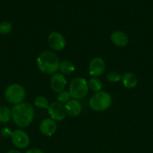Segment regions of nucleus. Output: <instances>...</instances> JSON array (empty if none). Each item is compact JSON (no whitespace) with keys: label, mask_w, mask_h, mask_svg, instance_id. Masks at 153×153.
Returning <instances> with one entry per match:
<instances>
[{"label":"nucleus","mask_w":153,"mask_h":153,"mask_svg":"<svg viewBox=\"0 0 153 153\" xmlns=\"http://www.w3.org/2000/svg\"><path fill=\"white\" fill-rule=\"evenodd\" d=\"M106 79L110 83H116L120 79H122V76L117 72L112 71L108 73L106 76Z\"/></svg>","instance_id":"21"},{"label":"nucleus","mask_w":153,"mask_h":153,"mask_svg":"<svg viewBox=\"0 0 153 153\" xmlns=\"http://www.w3.org/2000/svg\"><path fill=\"white\" fill-rule=\"evenodd\" d=\"M48 112L50 115L51 119L55 121H62L66 115L64 106L58 102L51 103L48 107Z\"/></svg>","instance_id":"7"},{"label":"nucleus","mask_w":153,"mask_h":153,"mask_svg":"<svg viewBox=\"0 0 153 153\" xmlns=\"http://www.w3.org/2000/svg\"><path fill=\"white\" fill-rule=\"evenodd\" d=\"M26 153H44L43 151H41L39 149H35V148H33V149H28Z\"/></svg>","instance_id":"22"},{"label":"nucleus","mask_w":153,"mask_h":153,"mask_svg":"<svg viewBox=\"0 0 153 153\" xmlns=\"http://www.w3.org/2000/svg\"><path fill=\"white\" fill-rule=\"evenodd\" d=\"M12 30V25L8 21H4L0 23V33L2 34H7Z\"/></svg>","instance_id":"20"},{"label":"nucleus","mask_w":153,"mask_h":153,"mask_svg":"<svg viewBox=\"0 0 153 153\" xmlns=\"http://www.w3.org/2000/svg\"><path fill=\"white\" fill-rule=\"evenodd\" d=\"M68 91L70 97L74 100L84 98L88 91V85L86 80L81 77L74 79L70 82Z\"/></svg>","instance_id":"4"},{"label":"nucleus","mask_w":153,"mask_h":153,"mask_svg":"<svg viewBox=\"0 0 153 153\" xmlns=\"http://www.w3.org/2000/svg\"><path fill=\"white\" fill-rule=\"evenodd\" d=\"M12 118L11 111L5 106L0 107V123H8Z\"/></svg>","instance_id":"16"},{"label":"nucleus","mask_w":153,"mask_h":153,"mask_svg":"<svg viewBox=\"0 0 153 153\" xmlns=\"http://www.w3.org/2000/svg\"><path fill=\"white\" fill-rule=\"evenodd\" d=\"M12 120L16 126L21 128L28 126L33 121L34 117V108L31 104L21 102L15 105L11 110Z\"/></svg>","instance_id":"1"},{"label":"nucleus","mask_w":153,"mask_h":153,"mask_svg":"<svg viewBox=\"0 0 153 153\" xmlns=\"http://www.w3.org/2000/svg\"><path fill=\"white\" fill-rule=\"evenodd\" d=\"M47 42L51 49L55 51H61L65 47L66 41L64 37L58 32L50 33L48 36Z\"/></svg>","instance_id":"8"},{"label":"nucleus","mask_w":153,"mask_h":153,"mask_svg":"<svg viewBox=\"0 0 153 153\" xmlns=\"http://www.w3.org/2000/svg\"><path fill=\"white\" fill-rule=\"evenodd\" d=\"M106 64L101 58H94L90 62L88 66V73L93 77L100 76L104 73Z\"/></svg>","instance_id":"9"},{"label":"nucleus","mask_w":153,"mask_h":153,"mask_svg":"<svg viewBox=\"0 0 153 153\" xmlns=\"http://www.w3.org/2000/svg\"><path fill=\"white\" fill-rule=\"evenodd\" d=\"M7 153H21L20 151H17V150H14V149H12V150H10L8 151Z\"/></svg>","instance_id":"24"},{"label":"nucleus","mask_w":153,"mask_h":153,"mask_svg":"<svg viewBox=\"0 0 153 153\" xmlns=\"http://www.w3.org/2000/svg\"><path fill=\"white\" fill-rule=\"evenodd\" d=\"M4 97L7 101L10 104L17 105L22 102L26 97L25 89L18 84H12L9 85L4 92Z\"/></svg>","instance_id":"5"},{"label":"nucleus","mask_w":153,"mask_h":153,"mask_svg":"<svg viewBox=\"0 0 153 153\" xmlns=\"http://www.w3.org/2000/svg\"><path fill=\"white\" fill-rule=\"evenodd\" d=\"M34 105L39 108H48L49 103L47 99L42 96L37 97L34 100Z\"/></svg>","instance_id":"18"},{"label":"nucleus","mask_w":153,"mask_h":153,"mask_svg":"<svg viewBox=\"0 0 153 153\" xmlns=\"http://www.w3.org/2000/svg\"><path fill=\"white\" fill-rule=\"evenodd\" d=\"M66 84H67V81L62 73H54L50 79L51 88H52V91L56 93H59L64 91Z\"/></svg>","instance_id":"10"},{"label":"nucleus","mask_w":153,"mask_h":153,"mask_svg":"<svg viewBox=\"0 0 153 153\" xmlns=\"http://www.w3.org/2000/svg\"><path fill=\"white\" fill-rule=\"evenodd\" d=\"M2 135L4 136V137H7L8 134L10 135V134H11V132H10L8 128H3L2 131Z\"/></svg>","instance_id":"23"},{"label":"nucleus","mask_w":153,"mask_h":153,"mask_svg":"<svg viewBox=\"0 0 153 153\" xmlns=\"http://www.w3.org/2000/svg\"><path fill=\"white\" fill-rule=\"evenodd\" d=\"M57 126L55 120L51 118H46L43 120L40 124V131L44 135L50 137L56 131Z\"/></svg>","instance_id":"11"},{"label":"nucleus","mask_w":153,"mask_h":153,"mask_svg":"<svg viewBox=\"0 0 153 153\" xmlns=\"http://www.w3.org/2000/svg\"><path fill=\"white\" fill-rule=\"evenodd\" d=\"M11 141L16 147L24 149L29 144L30 139L28 134L22 130H15L10 134Z\"/></svg>","instance_id":"6"},{"label":"nucleus","mask_w":153,"mask_h":153,"mask_svg":"<svg viewBox=\"0 0 153 153\" xmlns=\"http://www.w3.org/2000/svg\"><path fill=\"white\" fill-rule=\"evenodd\" d=\"M37 66L42 73L48 75H53L59 67L58 56L51 51H45L38 55L36 60Z\"/></svg>","instance_id":"2"},{"label":"nucleus","mask_w":153,"mask_h":153,"mask_svg":"<svg viewBox=\"0 0 153 153\" xmlns=\"http://www.w3.org/2000/svg\"><path fill=\"white\" fill-rule=\"evenodd\" d=\"M123 85L128 89L134 88L137 85L138 80L136 76L132 73H125L122 76Z\"/></svg>","instance_id":"14"},{"label":"nucleus","mask_w":153,"mask_h":153,"mask_svg":"<svg viewBox=\"0 0 153 153\" xmlns=\"http://www.w3.org/2000/svg\"><path fill=\"white\" fill-rule=\"evenodd\" d=\"M66 114L70 117H77L82 111L81 103L77 100H70L64 106Z\"/></svg>","instance_id":"12"},{"label":"nucleus","mask_w":153,"mask_h":153,"mask_svg":"<svg viewBox=\"0 0 153 153\" xmlns=\"http://www.w3.org/2000/svg\"><path fill=\"white\" fill-rule=\"evenodd\" d=\"M88 88L94 92H100L102 89V82L97 78H91L88 81Z\"/></svg>","instance_id":"17"},{"label":"nucleus","mask_w":153,"mask_h":153,"mask_svg":"<svg viewBox=\"0 0 153 153\" xmlns=\"http://www.w3.org/2000/svg\"><path fill=\"white\" fill-rule=\"evenodd\" d=\"M112 103V97L104 91L97 92L92 95L88 101L89 107L95 111H103L109 108Z\"/></svg>","instance_id":"3"},{"label":"nucleus","mask_w":153,"mask_h":153,"mask_svg":"<svg viewBox=\"0 0 153 153\" xmlns=\"http://www.w3.org/2000/svg\"><path fill=\"white\" fill-rule=\"evenodd\" d=\"M70 95L69 91H62L61 92L58 93V95L57 97V100L58 101V102L60 103H67L70 100Z\"/></svg>","instance_id":"19"},{"label":"nucleus","mask_w":153,"mask_h":153,"mask_svg":"<svg viewBox=\"0 0 153 153\" xmlns=\"http://www.w3.org/2000/svg\"><path fill=\"white\" fill-rule=\"evenodd\" d=\"M110 40L118 47H124L128 43V36L121 31H115L111 34Z\"/></svg>","instance_id":"13"},{"label":"nucleus","mask_w":153,"mask_h":153,"mask_svg":"<svg viewBox=\"0 0 153 153\" xmlns=\"http://www.w3.org/2000/svg\"><path fill=\"white\" fill-rule=\"evenodd\" d=\"M58 70L62 73V74L64 75H70L74 71L75 67L74 65L70 61H63L62 62L60 63Z\"/></svg>","instance_id":"15"}]
</instances>
